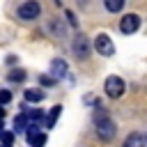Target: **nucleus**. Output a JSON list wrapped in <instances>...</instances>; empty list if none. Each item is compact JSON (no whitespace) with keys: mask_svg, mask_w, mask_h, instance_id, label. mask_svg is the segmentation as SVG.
I'll use <instances>...</instances> for the list:
<instances>
[{"mask_svg":"<svg viewBox=\"0 0 147 147\" xmlns=\"http://www.w3.org/2000/svg\"><path fill=\"white\" fill-rule=\"evenodd\" d=\"M39 83H41V85H46V87H51V85H55V78H53V76H41V78H39Z\"/></svg>","mask_w":147,"mask_h":147,"instance_id":"obj_15","label":"nucleus"},{"mask_svg":"<svg viewBox=\"0 0 147 147\" xmlns=\"http://www.w3.org/2000/svg\"><path fill=\"white\" fill-rule=\"evenodd\" d=\"M103 5H106L108 11H119L124 7V0H103Z\"/></svg>","mask_w":147,"mask_h":147,"instance_id":"obj_12","label":"nucleus"},{"mask_svg":"<svg viewBox=\"0 0 147 147\" xmlns=\"http://www.w3.org/2000/svg\"><path fill=\"white\" fill-rule=\"evenodd\" d=\"M9 80H11V83H23V80H25V71H23V69L9 71Z\"/></svg>","mask_w":147,"mask_h":147,"instance_id":"obj_13","label":"nucleus"},{"mask_svg":"<svg viewBox=\"0 0 147 147\" xmlns=\"http://www.w3.org/2000/svg\"><path fill=\"white\" fill-rule=\"evenodd\" d=\"M2 133H5V124H2V119H0V138H2Z\"/></svg>","mask_w":147,"mask_h":147,"instance_id":"obj_17","label":"nucleus"},{"mask_svg":"<svg viewBox=\"0 0 147 147\" xmlns=\"http://www.w3.org/2000/svg\"><path fill=\"white\" fill-rule=\"evenodd\" d=\"M51 71H53V78H62L67 74V62L64 60H53L51 62Z\"/></svg>","mask_w":147,"mask_h":147,"instance_id":"obj_7","label":"nucleus"},{"mask_svg":"<svg viewBox=\"0 0 147 147\" xmlns=\"http://www.w3.org/2000/svg\"><path fill=\"white\" fill-rule=\"evenodd\" d=\"M67 18H69V23H71V25H76V18H74V14H71V11H67Z\"/></svg>","mask_w":147,"mask_h":147,"instance_id":"obj_16","label":"nucleus"},{"mask_svg":"<svg viewBox=\"0 0 147 147\" xmlns=\"http://www.w3.org/2000/svg\"><path fill=\"white\" fill-rule=\"evenodd\" d=\"M106 94H108L110 99L122 96V94H124V80H122L119 76H108V78H106Z\"/></svg>","mask_w":147,"mask_h":147,"instance_id":"obj_4","label":"nucleus"},{"mask_svg":"<svg viewBox=\"0 0 147 147\" xmlns=\"http://www.w3.org/2000/svg\"><path fill=\"white\" fill-rule=\"evenodd\" d=\"M142 145V136L140 133H131L126 140H124V147H140Z\"/></svg>","mask_w":147,"mask_h":147,"instance_id":"obj_11","label":"nucleus"},{"mask_svg":"<svg viewBox=\"0 0 147 147\" xmlns=\"http://www.w3.org/2000/svg\"><path fill=\"white\" fill-rule=\"evenodd\" d=\"M46 96V92H41L39 87H30V90H25V101H32V103H39L41 99Z\"/></svg>","mask_w":147,"mask_h":147,"instance_id":"obj_8","label":"nucleus"},{"mask_svg":"<svg viewBox=\"0 0 147 147\" xmlns=\"http://www.w3.org/2000/svg\"><path fill=\"white\" fill-rule=\"evenodd\" d=\"M5 117V108H2V103H0V119Z\"/></svg>","mask_w":147,"mask_h":147,"instance_id":"obj_18","label":"nucleus"},{"mask_svg":"<svg viewBox=\"0 0 147 147\" xmlns=\"http://www.w3.org/2000/svg\"><path fill=\"white\" fill-rule=\"evenodd\" d=\"M74 53H76L80 60H85V57L90 55V41H87L85 34H78V37L74 39Z\"/></svg>","mask_w":147,"mask_h":147,"instance_id":"obj_6","label":"nucleus"},{"mask_svg":"<svg viewBox=\"0 0 147 147\" xmlns=\"http://www.w3.org/2000/svg\"><path fill=\"white\" fill-rule=\"evenodd\" d=\"M60 113H62V106H55V108H51V113H48V119H46V126H48V129H51V126L57 122Z\"/></svg>","mask_w":147,"mask_h":147,"instance_id":"obj_10","label":"nucleus"},{"mask_svg":"<svg viewBox=\"0 0 147 147\" xmlns=\"http://www.w3.org/2000/svg\"><path fill=\"white\" fill-rule=\"evenodd\" d=\"M39 11H41L39 2H37V0H28V2H23V5L18 7V18H23V21H32V18L39 16Z\"/></svg>","mask_w":147,"mask_h":147,"instance_id":"obj_2","label":"nucleus"},{"mask_svg":"<svg viewBox=\"0 0 147 147\" xmlns=\"http://www.w3.org/2000/svg\"><path fill=\"white\" fill-rule=\"evenodd\" d=\"M11 101V92L9 90H0V103L5 106V103H9Z\"/></svg>","mask_w":147,"mask_h":147,"instance_id":"obj_14","label":"nucleus"},{"mask_svg":"<svg viewBox=\"0 0 147 147\" xmlns=\"http://www.w3.org/2000/svg\"><path fill=\"white\" fill-rule=\"evenodd\" d=\"M140 28V16H136V14H126L122 21H119V30L124 32V34H131V32H136Z\"/></svg>","mask_w":147,"mask_h":147,"instance_id":"obj_5","label":"nucleus"},{"mask_svg":"<svg viewBox=\"0 0 147 147\" xmlns=\"http://www.w3.org/2000/svg\"><path fill=\"white\" fill-rule=\"evenodd\" d=\"M94 48H96V53L99 55H106V57H110L113 53H115V44L110 41V37L108 34H96V39H94Z\"/></svg>","mask_w":147,"mask_h":147,"instance_id":"obj_3","label":"nucleus"},{"mask_svg":"<svg viewBox=\"0 0 147 147\" xmlns=\"http://www.w3.org/2000/svg\"><path fill=\"white\" fill-rule=\"evenodd\" d=\"M25 115H28V122L30 124H37L39 126V122H44V113L41 110H28Z\"/></svg>","mask_w":147,"mask_h":147,"instance_id":"obj_9","label":"nucleus"},{"mask_svg":"<svg viewBox=\"0 0 147 147\" xmlns=\"http://www.w3.org/2000/svg\"><path fill=\"white\" fill-rule=\"evenodd\" d=\"M96 133H99V138L101 140H110L113 136H115V122L103 113V108H101V113H96Z\"/></svg>","mask_w":147,"mask_h":147,"instance_id":"obj_1","label":"nucleus"}]
</instances>
